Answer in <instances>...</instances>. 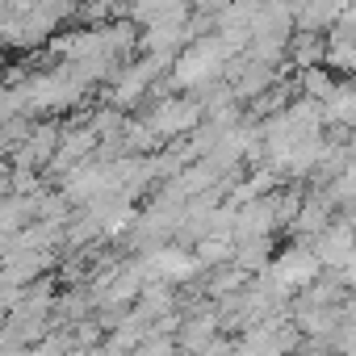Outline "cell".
<instances>
[{"mask_svg": "<svg viewBox=\"0 0 356 356\" xmlns=\"http://www.w3.org/2000/svg\"><path fill=\"white\" fill-rule=\"evenodd\" d=\"M202 264H197V256H189L185 248H155L151 256H147V273H155L159 281H185V277H193Z\"/></svg>", "mask_w": 356, "mask_h": 356, "instance_id": "277c9868", "label": "cell"}, {"mask_svg": "<svg viewBox=\"0 0 356 356\" xmlns=\"http://www.w3.org/2000/svg\"><path fill=\"white\" fill-rule=\"evenodd\" d=\"M339 281H343V285H352V289H356V256H352V260H348V264H339Z\"/></svg>", "mask_w": 356, "mask_h": 356, "instance_id": "ba28073f", "label": "cell"}, {"mask_svg": "<svg viewBox=\"0 0 356 356\" xmlns=\"http://www.w3.org/2000/svg\"><path fill=\"white\" fill-rule=\"evenodd\" d=\"M314 256H318L323 264H331V268L348 264V260L356 256V227H348V222H327V227L314 235Z\"/></svg>", "mask_w": 356, "mask_h": 356, "instance_id": "3957f363", "label": "cell"}, {"mask_svg": "<svg viewBox=\"0 0 356 356\" xmlns=\"http://www.w3.org/2000/svg\"><path fill=\"white\" fill-rule=\"evenodd\" d=\"M302 88H306V97H314V101H327L331 92H335V80H331V72L327 67H302Z\"/></svg>", "mask_w": 356, "mask_h": 356, "instance_id": "52a82bcc", "label": "cell"}, {"mask_svg": "<svg viewBox=\"0 0 356 356\" xmlns=\"http://www.w3.org/2000/svg\"><path fill=\"white\" fill-rule=\"evenodd\" d=\"M9 105H13V101H5V105H0V122H5V113H9Z\"/></svg>", "mask_w": 356, "mask_h": 356, "instance_id": "9c48e42d", "label": "cell"}, {"mask_svg": "<svg viewBox=\"0 0 356 356\" xmlns=\"http://www.w3.org/2000/svg\"><path fill=\"white\" fill-rule=\"evenodd\" d=\"M323 63L331 67V72H343V76H356V38H327V55H323Z\"/></svg>", "mask_w": 356, "mask_h": 356, "instance_id": "8992f818", "label": "cell"}, {"mask_svg": "<svg viewBox=\"0 0 356 356\" xmlns=\"http://www.w3.org/2000/svg\"><path fill=\"white\" fill-rule=\"evenodd\" d=\"M318 273H323V260L314 256V248H302V243L285 248V252H281V256L264 268V277H268L273 285H281L285 293L306 289L310 281H318Z\"/></svg>", "mask_w": 356, "mask_h": 356, "instance_id": "7a4b0ae2", "label": "cell"}, {"mask_svg": "<svg viewBox=\"0 0 356 356\" xmlns=\"http://www.w3.org/2000/svg\"><path fill=\"white\" fill-rule=\"evenodd\" d=\"M327 222H331V197H310V202H302L298 214H293V231H298V235H318Z\"/></svg>", "mask_w": 356, "mask_h": 356, "instance_id": "5b68a950", "label": "cell"}, {"mask_svg": "<svg viewBox=\"0 0 356 356\" xmlns=\"http://www.w3.org/2000/svg\"><path fill=\"white\" fill-rule=\"evenodd\" d=\"M231 63V51L218 34H202L189 38V47L172 59V84L176 88H202L210 80H218V72Z\"/></svg>", "mask_w": 356, "mask_h": 356, "instance_id": "6da1fadb", "label": "cell"}]
</instances>
